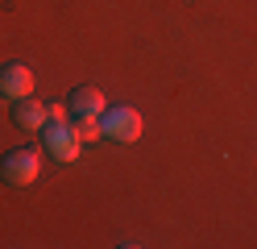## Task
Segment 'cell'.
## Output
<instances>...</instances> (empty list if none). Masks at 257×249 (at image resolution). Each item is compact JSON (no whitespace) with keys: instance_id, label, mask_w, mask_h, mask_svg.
Segmentation results:
<instances>
[{"instance_id":"obj_1","label":"cell","mask_w":257,"mask_h":249,"mask_svg":"<svg viewBox=\"0 0 257 249\" xmlns=\"http://www.w3.org/2000/svg\"><path fill=\"white\" fill-rule=\"evenodd\" d=\"M42 175V158L34 154V149H9L5 162H0V179L9 183V187H29V183H38Z\"/></svg>"},{"instance_id":"obj_2","label":"cell","mask_w":257,"mask_h":249,"mask_svg":"<svg viewBox=\"0 0 257 249\" xmlns=\"http://www.w3.org/2000/svg\"><path fill=\"white\" fill-rule=\"evenodd\" d=\"M42 141H46V154H50L54 162H75L79 154H83V141L75 137V129L67 121H46L42 125Z\"/></svg>"},{"instance_id":"obj_3","label":"cell","mask_w":257,"mask_h":249,"mask_svg":"<svg viewBox=\"0 0 257 249\" xmlns=\"http://www.w3.org/2000/svg\"><path fill=\"white\" fill-rule=\"evenodd\" d=\"M100 125H104V137H108V141H120V145H128V141L141 137V112L128 108V104L104 108V112H100Z\"/></svg>"},{"instance_id":"obj_4","label":"cell","mask_w":257,"mask_h":249,"mask_svg":"<svg viewBox=\"0 0 257 249\" xmlns=\"http://www.w3.org/2000/svg\"><path fill=\"white\" fill-rule=\"evenodd\" d=\"M0 96H5V100H25V96H34V71H29L25 62L0 66Z\"/></svg>"},{"instance_id":"obj_5","label":"cell","mask_w":257,"mask_h":249,"mask_svg":"<svg viewBox=\"0 0 257 249\" xmlns=\"http://www.w3.org/2000/svg\"><path fill=\"white\" fill-rule=\"evenodd\" d=\"M46 121H50V108L38 104L34 96H25V100H13V125L25 129V133H38Z\"/></svg>"},{"instance_id":"obj_6","label":"cell","mask_w":257,"mask_h":249,"mask_svg":"<svg viewBox=\"0 0 257 249\" xmlns=\"http://www.w3.org/2000/svg\"><path fill=\"white\" fill-rule=\"evenodd\" d=\"M67 108H71L75 116H100V112L108 108V100H104V92H100V88L83 83V88H75V92L67 96Z\"/></svg>"},{"instance_id":"obj_7","label":"cell","mask_w":257,"mask_h":249,"mask_svg":"<svg viewBox=\"0 0 257 249\" xmlns=\"http://www.w3.org/2000/svg\"><path fill=\"white\" fill-rule=\"evenodd\" d=\"M71 129H75V137H79V141H95V137H104L100 116H75V121H71Z\"/></svg>"}]
</instances>
